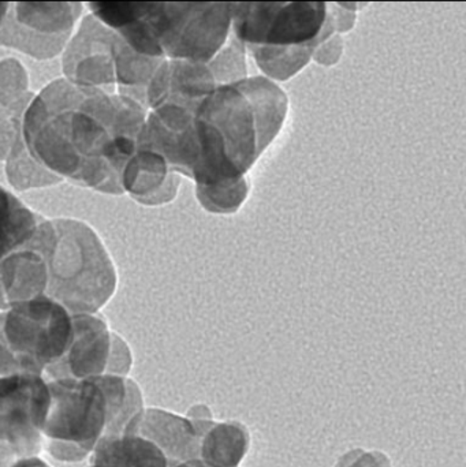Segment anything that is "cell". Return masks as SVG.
<instances>
[{
    "mask_svg": "<svg viewBox=\"0 0 466 467\" xmlns=\"http://www.w3.org/2000/svg\"><path fill=\"white\" fill-rule=\"evenodd\" d=\"M71 315L47 296L0 310V376H43L67 350Z\"/></svg>",
    "mask_w": 466,
    "mask_h": 467,
    "instance_id": "3",
    "label": "cell"
},
{
    "mask_svg": "<svg viewBox=\"0 0 466 467\" xmlns=\"http://www.w3.org/2000/svg\"><path fill=\"white\" fill-rule=\"evenodd\" d=\"M71 320L70 345L65 356L46 370L44 379H89L106 373L112 334L106 321L95 315L71 316Z\"/></svg>",
    "mask_w": 466,
    "mask_h": 467,
    "instance_id": "11",
    "label": "cell"
},
{
    "mask_svg": "<svg viewBox=\"0 0 466 467\" xmlns=\"http://www.w3.org/2000/svg\"><path fill=\"white\" fill-rule=\"evenodd\" d=\"M48 406L43 376H0V450L16 460L40 454Z\"/></svg>",
    "mask_w": 466,
    "mask_h": 467,
    "instance_id": "6",
    "label": "cell"
},
{
    "mask_svg": "<svg viewBox=\"0 0 466 467\" xmlns=\"http://www.w3.org/2000/svg\"><path fill=\"white\" fill-rule=\"evenodd\" d=\"M196 133L200 152L192 180L197 185H213L243 177L227 156L223 137L212 125L196 117Z\"/></svg>",
    "mask_w": 466,
    "mask_h": 467,
    "instance_id": "20",
    "label": "cell"
},
{
    "mask_svg": "<svg viewBox=\"0 0 466 467\" xmlns=\"http://www.w3.org/2000/svg\"><path fill=\"white\" fill-rule=\"evenodd\" d=\"M233 3H144L142 19L164 57L207 65L224 46Z\"/></svg>",
    "mask_w": 466,
    "mask_h": 467,
    "instance_id": "5",
    "label": "cell"
},
{
    "mask_svg": "<svg viewBox=\"0 0 466 467\" xmlns=\"http://www.w3.org/2000/svg\"><path fill=\"white\" fill-rule=\"evenodd\" d=\"M16 461V458L0 450V467H10Z\"/></svg>",
    "mask_w": 466,
    "mask_h": 467,
    "instance_id": "34",
    "label": "cell"
},
{
    "mask_svg": "<svg viewBox=\"0 0 466 467\" xmlns=\"http://www.w3.org/2000/svg\"><path fill=\"white\" fill-rule=\"evenodd\" d=\"M137 433L161 450L170 467L199 458V436L188 417L161 409H147Z\"/></svg>",
    "mask_w": 466,
    "mask_h": 467,
    "instance_id": "14",
    "label": "cell"
},
{
    "mask_svg": "<svg viewBox=\"0 0 466 467\" xmlns=\"http://www.w3.org/2000/svg\"><path fill=\"white\" fill-rule=\"evenodd\" d=\"M216 88L215 79L204 63L166 59L150 79L147 106L155 109L161 104L171 103L196 112Z\"/></svg>",
    "mask_w": 466,
    "mask_h": 467,
    "instance_id": "12",
    "label": "cell"
},
{
    "mask_svg": "<svg viewBox=\"0 0 466 467\" xmlns=\"http://www.w3.org/2000/svg\"><path fill=\"white\" fill-rule=\"evenodd\" d=\"M81 11V3H14L0 26V46L51 59L67 43Z\"/></svg>",
    "mask_w": 466,
    "mask_h": 467,
    "instance_id": "7",
    "label": "cell"
},
{
    "mask_svg": "<svg viewBox=\"0 0 466 467\" xmlns=\"http://www.w3.org/2000/svg\"><path fill=\"white\" fill-rule=\"evenodd\" d=\"M248 101L256 130V153L260 158L276 139L286 119V93L265 77H251L233 85Z\"/></svg>",
    "mask_w": 466,
    "mask_h": 467,
    "instance_id": "15",
    "label": "cell"
},
{
    "mask_svg": "<svg viewBox=\"0 0 466 467\" xmlns=\"http://www.w3.org/2000/svg\"><path fill=\"white\" fill-rule=\"evenodd\" d=\"M46 285L43 255L26 244L0 263V310L44 296Z\"/></svg>",
    "mask_w": 466,
    "mask_h": 467,
    "instance_id": "16",
    "label": "cell"
},
{
    "mask_svg": "<svg viewBox=\"0 0 466 467\" xmlns=\"http://www.w3.org/2000/svg\"><path fill=\"white\" fill-rule=\"evenodd\" d=\"M180 182V175L170 171L166 161L150 150H137L123 170V191L150 207L172 202Z\"/></svg>",
    "mask_w": 466,
    "mask_h": 467,
    "instance_id": "13",
    "label": "cell"
},
{
    "mask_svg": "<svg viewBox=\"0 0 466 467\" xmlns=\"http://www.w3.org/2000/svg\"><path fill=\"white\" fill-rule=\"evenodd\" d=\"M40 223L36 213L10 192L0 188V263L26 246Z\"/></svg>",
    "mask_w": 466,
    "mask_h": 467,
    "instance_id": "21",
    "label": "cell"
},
{
    "mask_svg": "<svg viewBox=\"0 0 466 467\" xmlns=\"http://www.w3.org/2000/svg\"><path fill=\"white\" fill-rule=\"evenodd\" d=\"M5 161H7L5 172H7L8 181L16 191H29V189L57 185L63 181L33 158L22 137H19Z\"/></svg>",
    "mask_w": 466,
    "mask_h": 467,
    "instance_id": "23",
    "label": "cell"
},
{
    "mask_svg": "<svg viewBox=\"0 0 466 467\" xmlns=\"http://www.w3.org/2000/svg\"><path fill=\"white\" fill-rule=\"evenodd\" d=\"M88 467H170L161 450L139 433L107 436L89 455Z\"/></svg>",
    "mask_w": 466,
    "mask_h": 467,
    "instance_id": "19",
    "label": "cell"
},
{
    "mask_svg": "<svg viewBox=\"0 0 466 467\" xmlns=\"http://www.w3.org/2000/svg\"><path fill=\"white\" fill-rule=\"evenodd\" d=\"M131 353L122 337L111 334V350L104 375L126 376L131 368Z\"/></svg>",
    "mask_w": 466,
    "mask_h": 467,
    "instance_id": "27",
    "label": "cell"
},
{
    "mask_svg": "<svg viewBox=\"0 0 466 467\" xmlns=\"http://www.w3.org/2000/svg\"><path fill=\"white\" fill-rule=\"evenodd\" d=\"M44 258V296L71 316L95 315L114 296L117 272L92 227L73 219L41 222L27 242Z\"/></svg>",
    "mask_w": 466,
    "mask_h": 467,
    "instance_id": "2",
    "label": "cell"
},
{
    "mask_svg": "<svg viewBox=\"0 0 466 467\" xmlns=\"http://www.w3.org/2000/svg\"><path fill=\"white\" fill-rule=\"evenodd\" d=\"M342 52H344V40L341 36L334 35L315 48L312 57L319 65L333 66L339 62Z\"/></svg>",
    "mask_w": 466,
    "mask_h": 467,
    "instance_id": "29",
    "label": "cell"
},
{
    "mask_svg": "<svg viewBox=\"0 0 466 467\" xmlns=\"http://www.w3.org/2000/svg\"><path fill=\"white\" fill-rule=\"evenodd\" d=\"M326 16L327 5L323 2H282L271 19L263 46L314 44Z\"/></svg>",
    "mask_w": 466,
    "mask_h": 467,
    "instance_id": "18",
    "label": "cell"
},
{
    "mask_svg": "<svg viewBox=\"0 0 466 467\" xmlns=\"http://www.w3.org/2000/svg\"><path fill=\"white\" fill-rule=\"evenodd\" d=\"M245 51V44L238 40L233 33L218 54L207 63L216 87L234 85L248 78Z\"/></svg>",
    "mask_w": 466,
    "mask_h": 467,
    "instance_id": "26",
    "label": "cell"
},
{
    "mask_svg": "<svg viewBox=\"0 0 466 467\" xmlns=\"http://www.w3.org/2000/svg\"><path fill=\"white\" fill-rule=\"evenodd\" d=\"M10 467H52L48 462L38 457V455H33V457L19 458Z\"/></svg>",
    "mask_w": 466,
    "mask_h": 467,
    "instance_id": "32",
    "label": "cell"
},
{
    "mask_svg": "<svg viewBox=\"0 0 466 467\" xmlns=\"http://www.w3.org/2000/svg\"><path fill=\"white\" fill-rule=\"evenodd\" d=\"M19 119H7L0 123V161H5L16 142L21 137Z\"/></svg>",
    "mask_w": 466,
    "mask_h": 467,
    "instance_id": "30",
    "label": "cell"
},
{
    "mask_svg": "<svg viewBox=\"0 0 466 467\" xmlns=\"http://www.w3.org/2000/svg\"><path fill=\"white\" fill-rule=\"evenodd\" d=\"M8 11V3L0 2V26H2L3 21H5V14Z\"/></svg>",
    "mask_w": 466,
    "mask_h": 467,
    "instance_id": "35",
    "label": "cell"
},
{
    "mask_svg": "<svg viewBox=\"0 0 466 467\" xmlns=\"http://www.w3.org/2000/svg\"><path fill=\"white\" fill-rule=\"evenodd\" d=\"M189 420H213L210 408L205 405H197L192 408L188 413Z\"/></svg>",
    "mask_w": 466,
    "mask_h": 467,
    "instance_id": "33",
    "label": "cell"
},
{
    "mask_svg": "<svg viewBox=\"0 0 466 467\" xmlns=\"http://www.w3.org/2000/svg\"><path fill=\"white\" fill-rule=\"evenodd\" d=\"M137 150L158 153L170 171L193 178L200 152L196 112L171 103L161 104L145 119Z\"/></svg>",
    "mask_w": 466,
    "mask_h": 467,
    "instance_id": "9",
    "label": "cell"
},
{
    "mask_svg": "<svg viewBox=\"0 0 466 467\" xmlns=\"http://www.w3.org/2000/svg\"><path fill=\"white\" fill-rule=\"evenodd\" d=\"M330 11L333 13L334 19H336L337 32H349V30L355 26L356 13H353V11L339 8L338 5H337V8H333V10Z\"/></svg>",
    "mask_w": 466,
    "mask_h": 467,
    "instance_id": "31",
    "label": "cell"
},
{
    "mask_svg": "<svg viewBox=\"0 0 466 467\" xmlns=\"http://www.w3.org/2000/svg\"><path fill=\"white\" fill-rule=\"evenodd\" d=\"M339 467H393L390 458L382 451L356 449L337 462Z\"/></svg>",
    "mask_w": 466,
    "mask_h": 467,
    "instance_id": "28",
    "label": "cell"
},
{
    "mask_svg": "<svg viewBox=\"0 0 466 467\" xmlns=\"http://www.w3.org/2000/svg\"><path fill=\"white\" fill-rule=\"evenodd\" d=\"M336 467H339L338 465H336Z\"/></svg>",
    "mask_w": 466,
    "mask_h": 467,
    "instance_id": "36",
    "label": "cell"
},
{
    "mask_svg": "<svg viewBox=\"0 0 466 467\" xmlns=\"http://www.w3.org/2000/svg\"><path fill=\"white\" fill-rule=\"evenodd\" d=\"M32 95L27 93V76L16 59L0 62V119H19L29 107Z\"/></svg>",
    "mask_w": 466,
    "mask_h": 467,
    "instance_id": "24",
    "label": "cell"
},
{
    "mask_svg": "<svg viewBox=\"0 0 466 467\" xmlns=\"http://www.w3.org/2000/svg\"><path fill=\"white\" fill-rule=\"evenodd\" d=\"M263 73L276 81H287L308 65L314 54V44L300 46H249Z\"/></svg>",
    "mask_w": 466,
    "mask_h": 467,
    "instance_id": "22",
    "label": "cell"
},
{
    "mask_svg": "<svg viewBox=\"0 0 466 467\" xmlns=\"http://www.w3.org/2000/svg\"><path fill=\"white\" fill-rule=\"evenodd\" d=\"M119 41V36L93 14L85 16L63 57L66 79L78 87L115 93Z\"/></svg>",
    "mask_w": 466,
    "mask_h": 467,
    "instance_id": "8",
    "label": "cell"
},
{
    "mask_svg": "<svg viewBox=\"0 0 466 467\" xmlns=\"http://www.w3.org/2000/svg\"><path fill=\"white\" fill-rule=\"evenodd\" d=\"M147 109L118 93L57 79L25 112V144L57 177L122 194L126 164L137 152Z\"/></svg>",
    "mask_w": 466,
    "mask_h": 467,
    "instance_id": "1",
    "label": "cell"
},
{
    "mask_svg": "<svg viewBox=\"0 0 466 467\" xmlns=\"http://www.w3.org/2000/svg\"><path fill=\"white\" fill-rule=\"evenodd\" d=\"M196 117L221 133L227 156L245 175L259 159L254 115L246 99L233 85L218 87L200 104Z\"/></svg>",
    "mask_w": 466,
    "mask_h": 467,
    "instance_id": "10",
    "label": "cell"
},
{
    "mask_svg": "<svg viewBox=\"0 0 466 467\" xmlns=\"http://www.w3.org/2000/svg\"><path fill=\"white\" fill-rule=\"evenodd\" d=\"M197 200L202 207L216 215H232L248 199L249 183L245 175L213 185H197Z\"/></svg>",
    "mask_w": 466,
    "mask_h": 467,
    "instance_id": "25",
    "label": "cell"
},
{
    "mask_svg": "<svg viewBox=\"0 0 466 467\" xmlns=\"http://www.w3.org/2000/svg\"><path fill=\"white\" fill-rule=\"evenodd\" d=\"M199 436V460L211 467H240L251 447V433L238 421L191 420Z\"/></svg>",
    "mask_w": 466,
    "mask_h": 467,
    "instance_id": "17",
    "label": "cell"
},
{
    "mask_svg": "<svg viewBox=\"0 0 466 467\" xmlns=\"http://www.w3.org/2000/svg\"><path fill=\"white\" fill-rule=\"evenodd\" d=\"M49 406L43 427L44 447L60 462L77 463L109 435V400L98 379L48 380Z\"/></svg>",
    "mask_w": 466,
    "mask_h": 467,
    "instance_id": "4",
    "label": "cell"
}]
</instances>
